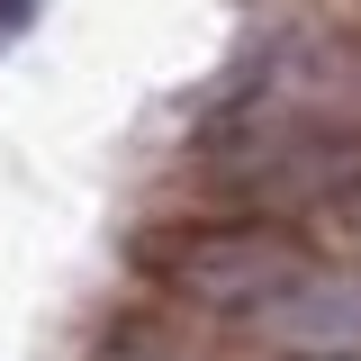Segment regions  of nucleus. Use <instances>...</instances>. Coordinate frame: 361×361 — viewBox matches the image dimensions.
Returning <instances> with one entry per match:
<instances>
[{
    "label": "nucleus",
    "instance_id": "f257e3e1",
    "mask_svg": "<svg viewBox=\"0 0 361 361\" xmlns=\"http://www.w3.org/2000/svg\"><path fill=\"white\" fill-rule=\"evenodd\" d=\"M208 145H361V27H262L208 99Z\"/></svg>",
    "mask_w": 361,
    "mask_h": 361
},
{
    "label": "nucleus",
    "instance_id": "f03ea898",
    "mask_svg": "<svg viewBox=\"0 0 361 361\" xmlns=\"http://www.w3.org/2000/svg\"><path fill=\"white\" fill-rule=\"evenodd\" d=\"M325 262L298 226L280 217H226V226H199V235H180L172 262H163V280H172L180 307L199 316H226V325H262L307 271Z\"/></svg>",
    "mask_w": 361,
    "mask_h": 361
},
{
    "label": "nucleus",
    "instance_id": "7ed1b4c3",
    "mask_svg": "<svg viewBox=\"0 0 361 361\" xmlns=\"http://www.w3.org/2000/svg\"><path fill=\"white\" fill-rule=\"evenodd\" d=\"M253 334L289 361H361V262H316Z\"/></svg>",
    "mask_w": 361,
    "mask_h": 361
},
{
    "label": "nucleus",
    "instance_id": "20e7f679",
    "mask_svg": "<svg viewBox=\"0 0 361 361\" xmlns=\"http://www.w3.org/2000/svg\"><path fill=\"white\" fill-rule=\"evenodd\" d=\"M334 217H343V235H353V262H361V190L343 199V208H334Z\"/></svg>",
    "mask_w": 361,
    "mask_h": 361
},
{
    "label": "nucleus",
    "instance_id": "39448f33",
    "mask_svg": "<svg viewBox=\"0 0 361 361\" xmlns=\"http://www.w3.org/2000/svg\"><path fill=\"white\" fill-rule=\"evenodd\" d=\"M27 27V0H0V37H18Z\"/></svg>",
    "mask_w": 361,
    "mask_h": 361
},
{
    "label": "nucleus",
    "instance_id": "423d86ee",
    "mask_svg": "<svg viewBox=\"0 0 361 361\" xmlns=\"http://www.w3.org/2000/svg\"><path fill=\"white\" fill-rule=\"evenodd\" d=\"M118 361H190V353H163V343H145V353H118Z\"/></svg>",
    "mask_w": 361,
    "mask_h": 361
}]
</instances>
